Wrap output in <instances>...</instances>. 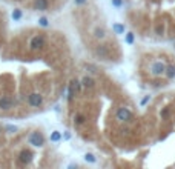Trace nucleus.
Returning <instances> with one entry per match:
<instances>
[{"mask_svg":"<svg viewBox=\"0 0 175 169\" xmlns=\"http://www.w3.org/2000/svg\"><path fill=\"white\" fill-rule=\"evenodd\" d=\"M132 117H134L132 111L129 109V108H126V106L118 108L117 112H115V119H117L120 123H128V122H131Z\"/></svg>","mask_w":175,"mask_h":169,"instance_id":"nucleus-1","label":"nucleus"},{"mask_svg":"<svg viewBox=\"0 0 175 169\" xmlns=\"http://www.w3.org/2000/svg\"><path fill=\"white\" fill-rule=\"evenodd\" d=\"M45 137L42 132H39V131H36V132H31L29 135H28V143L29 145H32V146H37V148H40V146H43L45 145Z\"/></svg>","mask_w":175,"mask_h":169,"instance_id":"nucleus-2","label":"nucleus"},{"mask_svg":"<svg viewBox=\"0 0 175 169\" xmlns=\"http://www.w3.org/2000/svg\"><path fill=\"white\" fill-rule=\"evenodd\" d=\"M43 46H46V37H45L43 34L34 36V37L31 39V42H29V48H31L32 51H39V49H42Z\"/></svg>","mask_w":175,"mask_h":169,"instance_id":"nucleus-3","label":"nucleus"},{"mask_svg":"<svg viewBox=\"0 0 175 169\" xmlns=\"http://www.w3.org/2000/svg\"><path fill=\"white\" fill-rule=\"evenodd\" d=\"M166 65L163 63V62H160V60H157V62H154L152 65H151V74L152 76H155V77H160V76H163L164 72H166Z\"/></svg>","mask_w":175,"mask_h":169,"instance_id":"nucleus-4","label":"nucleus"},{"mask_svg":"<svg viewBox=\"0 0 175 169\" xmlns=\"http://www.w3.org/2000/svg\"><path fill=\"white\" fill-rule=\"evenodd\" d=\"M28 105L32 108H40L43 105V95L39 92H31L28 95Z\"/></svg>","mask_w":175,"mask_h":169,"instance_id":"nucleus-5","label":"nucleus"},{"mask_svg":"<svg viewBox=\"0 0 175 169\" xmlns=\"http://www.w3.org/2000/svg\"><path fill=\"white\" fill-rule=\"evenodd\" d=\"M80 88H82V82H79L77 79H74V80L71 82V84H69V92H68V102H69V103L74 102L75 92L80 91Z\"/></svg>","mask_w":175,"mask_h":169,"instance_id":"nucleus-6","label":"nucleus"},{"mask_svg":"<svg viewBox=\"0 0 175 169\" xmlns=\"http://www.w3.org/2000/svg\"><path fill=\"white\" fill-rule=\"evenodd\" d=\"M32 157H34V154H32L31 151L23 149V151L19 154V162H20L22 165H29V163H31V160H32Z\"/></svg>","mask_w":175,"mask_h":169,"instance_id":"nucleus-7","label":"nucleus"},{"mask_svg":"<svg viewBox=\"0 0 175 169\" xmlns=\"http://www.w3.org/2000/svg\"><path fill=\"white\" fill-rule=\"evenodd\" d=\"M95 55L100 57V58H108L109 57V49L106 45H100L95 48Z\"/></svg>","mask_w":175,"mask_h":169,"instance_id":"nucleus-8","label":"nucleus"},{"mask_svg":"<svg viewBox=\"0 0 175 169\" xmlns=\"http://www.w3.org/2000/svg\"><path fill=\"white\" fill-rule=\"evenodd\" d=\"M12 106H14V100H12L11 97H2V98H0V109L8 111V109H11Z\"/></svg>","mask_w":175,"mask_h":169,"instance_id":"nucleus-9","label":"nucleus"},{"mask_svg":"<svg viewBox=\"0 0 175 169\" xmlns=\"http://www.w3.org/2000/svg\"><path fill=\"white\" fill-rule=\"evenodd\" d=\"M82 86H83L85 89H94V88H95V80H94L91 76H85V77L82 79Z\"/></svg>","mask_w":175,"mask_h":169,"instance_id":"nucleus-10","label":"nucleus"},{"mask_svg":"<svg viewBox=\"0 0 175 169\" xmlns=\"http://www.w3.org/2000/svg\"><path fill=\"white\" fill-rule=\"evenodd\" d=\"M34 8L37 11H46L49 8V0H34Z\"/></svg>","mask_w":175,"mask_h":169,"instance_id":"nucleus-11","label":"nucleus"},{"mask_svg":"<svg viewBox=\"0 0 175 169\" xmlns=\"http://www.w3.org/2000/svg\"><path fill=\"white\" fill-rule=\"evenodd\" d=\"M94 36H95V39H98V40H103V39H106V31H105V28H100V26H97V28L94 29Z\"/></svg>","mask_w":175,"mask_h":169,"instance_id":"nucleus-12","label":"nucleus"},{"mask_svg":"<svg viewBox=\"0 0 175 169\" xmlns=\"http://www.w3.org/2000/svg\"><path fill=\"white\" fill-rule=\"evenodd\" d=\"M112 31H114L115 34H125V25H122V23H114V25H112Z\"/></svg>","mask_w":175,"mask_h":169,"instance_id":"nucleus-13","label":"nucleus"},{"mask_svg":"<svg viewBox=\"0 0 175 169\" xmlns=\"http://www.w3.org/2000/svg\"><path fill=\"white\" fill-rule=\"evenodd\" d=\"M85 122H86V117H85L83 114H75V117H74V125L80 126V125H83Z\"/></svg>","mask_w":175,"mask_h":169,"instance_id":"nucleus-14","label":"nucleus"},{"mask_svg":"<svg viewBox=\"0 0 175 169\" xmlns=\"http://www.w3.org/2000/svg\"><path fill=\"white\" fill-rule=\"evenodd\" d=\"M164 74H166V77H168L169 80H172V79L175 77V66H172V65H171V66H168Z\"/></svg>","mask_w":175,"mask_h":169,"instance_id":"nucleus-15","label":"nucleus"},{"mask_svg":"<svg viewBox=\"0 0 175 169\" xmlns=\"http://www.w3.org/2000/svg\"><path fill=\"white\" fill-rule=\"evenodd\" d=\"M49 140H51V141H54V143H57V141H60V140H62V134H60L58 131H54V132H51Z\"/></svg>","mask_w":175,"mask_h":169,"instance_id":"nucleus-16","label":"nucleus"},{"mask_svg":"<svg viewBox=\"0 0 175 169\" xmlns=\"http://www.w3.org/2000/svg\"><path fill=\"white\" fill-rule=\"evenodd\" d=\"M11 17H12V20H20L22 19V9H14L12 11V14H11Z\"/></svg>","mask_w":175,"mask_h":169,"instance_id":"nucleus-17","label":"nucleus"},{"mask_svg":"<svg viewBox=\"0 0 175 169\" xmlns=\"http://www.w3.org/2000/svg\"><path fill=\"white\" fill-rule=\"evenodd\" d=\"M85 160L89 162V163H95V162H97L95 155H94V154H91V152H86V154H85Z\"/></svg>","mask_w":175,"mask_h":169,"instance_id":"nucleus-18","label":"nucleus"},{"mask_svg":"<svg viewBox=\"0 0 175 169\" xmlns=\"http://www.w3.org/2000/svg\"><path fill=\"white\" fill-rule=\"evenodd\" d=\"M134 39H135L134 32H128V34H126V37H125V40H126L128 45H134Z\"/></svg>","mask_w":175,"mask_h":169,"instance_id":"nucleus-19","label":"nucleus"},{"mask_svg":"<svg viewBox=\"0 0 175 169\" xmlns=\"http://www.w3.org/2000/svg\"><path fill=\"white\" fill-rule=\"evenodd\" d=\"M39 25L43 26V28H46V26H49V22H48L46 17H40V19H39Z\"/></svg>","mask_w":175,"mask_h":169,"instance_id":"nucleus-20","label":"nucleus"},{"mask_svg":"<svg viewBox=\"0 0 175 169\" xmlns=\"http://www.w3.org/2000/svg\"><path fill=\"white\" fill-rule=\"evenodd\" d=\"M163 32H164V28H163L161 25H158V26L155 28V34H157V36H163Z\"/></svg>","mask_w":175,"mask_h":169,"instance_id":"nucleus-21","label":"nucleus"},{"mask_svg":"<svg viewBox=\"0 0 175 169\" xmlns=\"http://www.w3.org/2000/svg\"><path fill=\"white\" fill-rule=\"evenodd\" d=\"M111 3L115 6V8H120L123 5V0H111Z\"/></svg>","mask_w":175,"mask_h":169,"instance_id":"nucleus-22","label":"nucleus"},{"mask_svg":"<svg viewBox=\"0 0 175 169\" xmlns=\"http://www.w3.org/2000/svg\"><path fill=\"white\" fill-rule=\"evenodd\" d=\"M169 115V108H164L163 111H161V119H166Z\"/></svg>","mask_w":175,"mask_h":169,"instance_id":"nucleus-23","label":"nucleus"},{"mask_svg":"<svg viewBox=\"0 0 175 169\" xmlns=\"http://www.w3.org/2000/svg\"><path fill=\"white\" fill-rule=\"evenodd\" d=\"M85 3H88V0H74V5H77V6H82Z\"/></svg>","mask_w":175,"mask_h":169,"instance_id":"nucleus-24","label":"nucleus"},{"mask_svg":"<svg viewBox=\"0 0 175 169\" xmlns=\"http://www.w3.org/2000/svg\"><path fill=\"white\" fill-rule=\"evenodd\" d=\"M147 102H151V97H149V95H146V97H144V98L141 100V106H144V105H146Z\"/></svg>","mask_w":175,"mask_h":169,"instance_id":"nucleus-25","label":"nucleus"},{"mask_svg":"<svg viewBox=\"0 0 175 169\" xmlns=\"http://www.w3.org/2000/svg\"><path fill=\"white\" fill-rule=\"evenodd\" d=\"M6 131H9V132H15V131H17V128H15V126H6Z\"/></svg>","mask_w":175,"mask_h":169,"instance_id":"nucleus-26","label":"nucleus"},{"mask_svg":"<svg viewBox=\"0 0 175 169\" xmlns=\"http://www.w3.org/2000/svg\"><path fill=\"white\" fill-rule=\"evenodd\" d=\"M65 138H66V140H68V138H71V134H69V132H66V134H65Z\"/></svg>","mask_w":175,"mask_h":169,"instance_id":"nucleus-27","label":"nucleus"}]
</instances>
